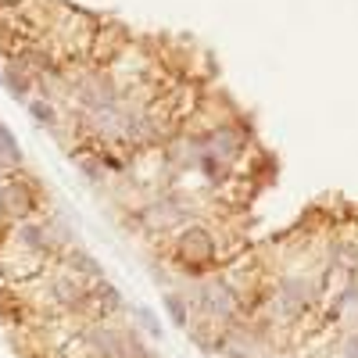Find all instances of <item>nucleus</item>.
Returning a JSON list of instances; mask_svg holds the SVG:
<instances>
[{"instance_id": "nucleus-4", "label": "nucleus", "mask_w": 358, "mask_h": 358, "mask_svg": "<svg viewBox=\"0 0 358 358\" xmlns=\"http://www.w3.org/2000/svg\"><path fill=\"white\" fill-rule=\"evenodd\" d=\"M334 355L337 358H358V326H344V330L337 334Z\"/></svg>"}, {"instance_id": "nucleus-3", "label": "nucleus", "mask_w": 358, "mask_h": 358, "mask_svg": "<svg viewBox=\"0 0 358 358\" xmlns=\"http://www.w3.org/2000/svg\"><path fill=\"white\" fill-rule=\"evenodd\" d=\"M15 169H25V165H22V155H18L11 133L0 126V176H8V172H15Z\"/></svg>"}, {"instance_id": "nucleus-1", "label": "nucleus", "mask_w": 358, "mask_h": 358, "mask_svg": "<svg viewBox=\"0 0 358 358\" xmlns=\"http://www.w3.org/2000/svg\"><path fill=\"white\" fill-rule=\"evenodd\" d=\"M76 248L69 226L50 208L40 215H29L22 222L0 226V280L4 287H18L25 280L40 276L43 268Z\"/></svg>"}, {"instance_id": "nucleus-2", "label": "nucleus", "mask_w": 358, "mask_h": 358, "mask_svg": "<svg viewBox=\"0 0 358 358\" xmlns=\"http://www.w3.org/2000/svg\"><path fill=\"white\" fill-rule=\"evenodd\" d=\"M43 208H50V201L43 194V183L33 172L15 169L8 176H0V226L22 222L29 215H40Z\"/></svg>"}]
</instances>
